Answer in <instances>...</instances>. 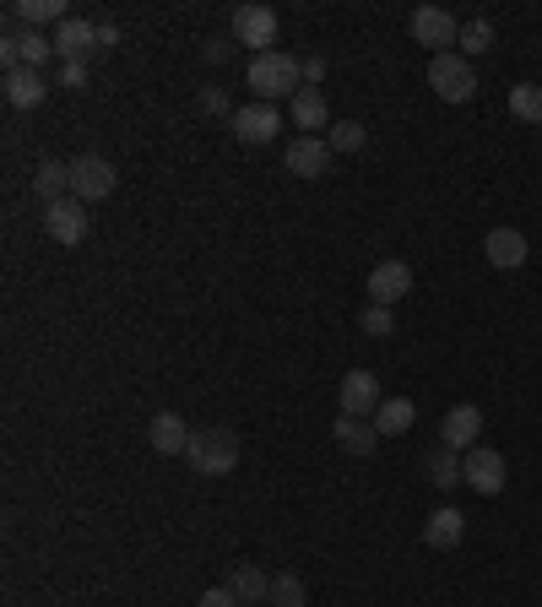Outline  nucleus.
Instances as JSON below:
<instances>
[{
    "mask_svg": "<svg viewBox=\"0 0 542 607\" xmlns=\"http://www.w3.org/2000/svg\"><path fill=\"white\" fill-rule=\"evenodd\" d=\"M304 82V61L288 55V50H267V55H250L245 71V87L256 93V104H277V98H293Z\"/></svg>",
    "mask_w": 542,
    "mask_h": 607,
    "instance_id": "obj_1",
    "label": "nucleus"
},
{
    "mask_svg": "<svg viewBox=\"0 0 542 607\" xmlns=\"http://www.w3.org/2000/svg\"><path fill=\"white\" fill-rule=\"evenodd\" d=\"M185 462H191L196 477H228L239 467V434L234 429H196Z\"/></svg>",
    "mask_w": 542,
    "mask_h": 607,
    "instance_id": "obj_2",
    "label": "nucleus"
},
{
    "mask_svg": "<svg viewBox=\"0 0 542 607\" xmlns=\"http://www.w3.org/2000/svg\"><path fill=\"white\" fill-rule=\"evenodd\" d=\"M429 87H434L445 104H473V98H477V71H473V61H467L462 50H451V55H434V61H429Z\"/></svg>",
    "mask_w": 542,
    "mask_h": 607,
    "instance_id": "obj_3",
    "label": "nucleus"
},
{
    "mask_svg": "<svg viewBox=\"0 0 542 607\" xmlns=\"http://www.w3.org/2000/svg\"><path fill=\"white\" fill-rule=\"evenodd\" d=\"M115 163L109 158H98V152H82L76 163H71V196L87 206V202H109L115 196Z\"/></svg>",
    "mask_w": 542,
    "mask_h": 607,
    "instance_id": "obj_4",
    "label": "nucleus"
},
{
    "mask_svg": "<svg viewBox=\"0 0 542 607\" xmlns=\"http://www.w3.org/2000/svg\"><path fill=\"white\" fill-rule=\"evenodd\" d=\"M462 483L483 494V499H494V494H505V483H510V467H505V456L499 451H488V445H477L462 456Z\"/></svg>",
    "mask_w": 542,
    "mask_h": 607,
    "instance_id": "obj_5",
    "label": "nucleus"
},
{
    "mask_svg": "<svg viewBox=\"0 0 542 607\" xmlns=\"http://www.w3.org/2000/svg\"><path fill=\"white\" fill-rule=\"evenodd\" d=\"M406 28H412V39H418L423 50H434V55H451V44L462 39V22H456L451 11H440V6H418Z\"/></svg>",
    "mask_w": 542,
    "mask_h": 607,
    "instance_id": "obj_6",
    "label": "nucleus"
},
{
    "mask_svg": "<svg viewBox=\"0 0 542 607\" xmlns=\"http://www.w3.org/2000/svg\"><path fill=\"white\" fill-rule=\"evenodd\" d=\"M234 44H250L256 55L277 50V11H271V6H261V0L239 6V11H234Z\"/></svg>",
    "mask_w": 542,
    "mask_h": 607,
    "instance_id": "obj_7",
    "label": "nucleus"
},
{
    "mask_svg": "<svg viewBox=\"0 0 542 607\" xmlns=\"http://www.w3.org/2000/svg\"><path fill=\"white\" fill-rule=\"evenodd\" d=\"M332 141L326 136H293L288 141V152H282V163H288V174H299V180H321L326 169H332Z\"/></svg>",
    "mask_w": 542,
    "mask_h": 607,
    "instance_id": "obj_8",
    "label": "nucleus"
},
{
    "mask_svg": "<svg viewBox=\"0 0 542 607\" xmlns=\"http://www.w3.org/2000/svg\"><path fill=\"white\" fill-rule=\"evenodd\" d=\"M337 402H342V418H375L386 397H380V380L369 369H347L337 386Z\"/></svg>",
    "mask_w": 542,
    "mask_h": 607,
    "instance_id": "obj_9",
    "label": "nucleus"
},
{
    "mask_svg": "<svg viewBox=\"0 0 542 607\" xmlns=\"http://www.w3.org/2000/svg\"><path fill=\"white\" fill-rule=\"evenodd\" d=\"M228 126H234V136H239L245 147H267V141H277V131H282V109H277V104H245Z\"/></svg>",
    "mask_w": 542,
    "mask_h": 607,
    "instance_id": "obj_10",
    "label": "nucleus"
},
{
    "mask_svg": "<svg viewBox=\"0 0 542 607\" xmlns=\"http://www.w3.org/2000/svg\"><path fill=\"white\" fill-rule=\"evenodd\" d=\"M44 234L55 239V245H82L87 239V206L66 196V202H50L44 206Z\"/></svg>",
    "mask_w": 542,
    "mask_h": 607,
    "instance_id": "obj_11",
    "label": "nucleus"
},
{
    "mask_svg": "<svg viewBox=\"0 0 542 607\" xmlns=\"http://www.w3.org/2000/svg\"><path fill=\"white\" fill-rule=\"evenodd\" d=\"M477 434H483V412L473 402H456L445 412V423H440V445H451L456 456L477 451Z\"/></svg>",
    "mask_w": 542,
    "mask_h": 607,
    "instance_id": "obj_12",
    "label": "nucleus"
},
{
    "mask_svg": "<svg viewBox=\"0 0 542 607\" xmlns=\"http://www.w3.org/2000/svg\"><path fill=\"white\" fill-rule=\"evenodd\" d=\"M98 50V22H87V17H66L61 28H55V61L66 66V61H87Z\"/></svg>",
    "mask_w": 542,
    "mask_h": 607,
    "instance_id": "obj_13",
    "label": "nucleus"
},
{
    "mask_svg": "<svg viewBox=\"0 0 542 607\" xmlns=\"http://www.w3.org/2000/svg\"><path fill=\"white\" fill-rule=\"evenodd\" d=\"M483 256H488V267L521 271V267H527V256H532V245H527V234H521V228H494V234L483 239Z\"/></svg>",
    "mask_w": 542,
    "mask_h": 607,
    "instance_id": "obj_14",
    "label": "nucleus"
},
{
    "mask_svg": "<svg viewBox=\"0 0 542 607\" xmlns=\"http://www.w3.org/2000/svg\"><path fill=\"white\" fill-rule=\"evenodd\" d=\"M288 104H293V126H299L304 136L332 131V126H337V120H332V104H326V93H321V87H299Z\"/></svg>",
    "mask_w": 542,
    "mask_h": 607,
    "instance_id": "obj_15",
    "label": "nucleus"
},
{
    "mask_svg": "<svg viewBox=\"0 0 542 607\" xmlns=\"http://www.w3.org/2000/svg\"><path fill=\"white\" fill-rule=\"evenodd\" d=\"M406 293H412V267L406 261H380L369 271V299L375 304H402Z\"/></svg>",
    "mask_w": 542,
    "mask_h": 607,
    "instance_id": "obj_16",
    "label": "nucleus"
},
{
    "mask_svg": "<svg viewBox=\"0 0 542 607\" xmlns=\"http://www.w3.org/2000/svg\"><path fill=\"white\" fill-rule=\"evenodd\" d=\"M191 434H196V429H185L180 412H158V418L147 423V440H152L158 456H185V451H191Z\"/></svg>",
    "mask_w": 542,
    "mask_h": 607,
    "instance_id": "obj_17",
    "label": "nucleus"
},
{
    "mask_svg": "<svg viewBox=\"0 0 542 607\" xmlns=\"http://www.w3.org/2000/svg\"><path fill=\"white\" fill-rule=\"evenodd\" d=\"M0 93H6V104L11 109H39L44 98H50V82H44V71H6V82H0Z\"/></svg>",
    "mask_w": 542,
    "mask_h": 607,
    "instance_id": "obj_18",
    "label": "nucleus"
},
{
    "mask_svg": "<svg viewBox=\"0 0 542 607\" xmlns=\"http://www.w3.org/2000/svg\"><path fill=\"white\" fill-rule=\"evenodd\" d=\"M462 538H467V516H462L456 505H440V510L423 521V542H429V548H440V553H445V548H456Z\"/></svg>",
    "mask_w": 542,
    "mask_h": 607,
    "instance_id": "obj_19",
    "label": "nucleus"
},
{
    "mask_svg": "<svg viewBox=\"0 0 542 607\" xmlns=\"http://www.w3.org/2000/svg\"><path fill=\"white\" fill-rule=\"evenodd\" d=\"M337 445L347 456H375V445H380V429H375V418H342L337 412Z\"/></svg>",
    "mask_w": 542,
    "mask_h": 607,
    "instance_id": "obj_20",
    "label": "nucleus"
},
{
    "mask_svg": "<svg viewBox=\"0 0 542 607\" xmlns=\"http://www.w3.org/2000/svg\"><path fill=\"white\" fill-rule=\"evenodd\" d=\"M423 477H429L440 494L462 488V456H456L451 445H429V451H423Z\"/></svg>",
    "mask_w": 542,
    "mask_h": 607,
    "instance_id": "obj_21",
    "label": "nucleus"
},
{
    "mask_svg": "<svg viewBox=\"0 0 542 607\" xmlns=\"http://www.w3.org/2000/svg\"><path fill=\"white\" fill-rule=\"evenodd\" d=\"M6 44L17 50V66L28 71H44L55 61V39H44L39 28H22V33H6Z\"/></svg>",
    "mask_w": 542,
    "mask_h": 607,
    "instance_id": "obj_22",
    "label": "nucleus"
},
{
    "mask_svg": "<svg viewBox=\"0 0 542 607\" xmlns=\"http://www.w3.org/2000/svg\"><path fill=\"white\" fill-rule=\"evenodd\" d=\"M228 592L239 597L245 607L256 603H271V575L261 564H234V575H228Z\"/></svg>",
    "mask_w": 542,
    "mask_h": 607,
    "instance_id": "obj_23",
    "label": "nucleus"
},
{
    "mask_svg": "<svg viewBox=\"0 0 542 607\" xmlns=\"http://www.w3.org/2000/svg\"><path fill=\"white\" fill-rule=\"evenodd\" d=\"M33 191L44 196V206L66 202V196H71V163H61V158H44V163L33 169Z\"/></svg>",
    "mask_w": 542,
    "mask_h": 607,
    "instance_id": "obj_24",
    "label": "nucleus"
},
{
    "mask_svg": "<svg viewBox=\"0 0 542 607\" xmlns=\"http://www.w3.org/2000/svg\"><path fill=\"white\" fill-rule=\"evenodd\" d=\"M412 418H418V407L406 402V397H386L380 412H375V429H380V440H397L412 429Z\"/></svg>",
    "mask_w": 542,
    "mask_h": 607,
    "instance_id": "obj_25",
    "label": "nucleus"
},
{
    "mask_svg": "<svg viewBox=\"0 0 542 607\" xmlns=\"http://www.w3.org/2000/svg\"><path fill=\"white\" fill-rule=\"evenodd\" d=\"M11 17H17V22H28V28H50V22L61 28L71 11H66V0H17V6H11Z\"/></svg>",
    "mask_w": 542,
    "mask_h": 607,
    "instance_id": "obj_26",
    "label": "nucleus"
},
{
    "mask_svg": "<svg viewBox=\"0 0 542 607\" xmlns=\"http://www.w3.org/2000/svg\"><path fill=\"white\" fill-rule=\"evenodd\" d=\"M510 115L542 131V82H521V87H510Z\"/></svg>",
    "mask_w": 542,
    "mask_h": 607,
    "instance_id": "obj_27",
    "label": "nucleus"
},
{
    "mask_svg": "<svg viewBox=\"0 0 542 607\" xmlns=\"http://www.w3.org/2000/svg\"><path fill=\"white\" fill-rule=\"evenodd\" d=\"M456 44H462V55H467V61H473V55H488V50H494V22H488V17H467Z\"/></svg>",
    "mask_w": 542,
    "mask_h": 607,
    "instance_id": "obj_28",
    "label": "nucleus"
},
{
    "mask_svg": "<svg viewBox=\"0 0 542 607\" xmlns=\"http://www.w3.org/2000/svg\"><path fill=\"white\" fill-rule=\"evenodd\" d=\"M271 607H310V592L304 581L288 570V575H271Z\"/></svg>",
    "mask_w": 542,
    "mask_h": 607,
    "instance_id": "obj_29",
    "label": "nucleus"
},
{
    "mask_svg": "<svg viewBox=\"0 0 542 607\" xmlns=\"http://www.w3.org/2000/svg\"><path fill=\"white\" fill-rule=\"evenodd\" d=\"M326 141H332V152H364V141H369V131H364L358 120H337V126L326 131Z\"/></svg>",
    "mask_w": 542,
    "mask_h": 607,
    "instance_id": "obj_30",
    "label": "nucleus"
},
{
    "mask_svg": "<svg viewBox=\"0 0 542 607\" xmlns=\"http://www.w3.org/2000/svg\"><path fill=\"white\" fill-rule=\"evenodd\" d=\"M358 326H364L369 337H391V332H397V315H391V304H369Z\"/></svg>",
    "mask_w": 542,
    "mask_h": 607,
    "instance_id": "obj_31",
    "label": "nucleus"
},
{
    "mask_svg": "<svg viewBox=\"0 0 542 607\" xmlns=\"http://www.w3.org/2000/svg\"><path fill=\"white\" fill-rule=\"evenodd\" d=\"M202 115H223V120H234L239 109H234V98H228L223 87H202Z\"/></svg>",
    "mask_w": 542,
    "mask_h": 607,
    "instance_id": "obj_32",
    "label": "nucleus"
},
{
    "mask_svg": "<svg viewBox=\"0 0 542 607\" xmlns=\"http://www.w3.org/2000/svg\"><path fill=\"white\" fill-rule=\"evenodd\" d=\"M55 87L82 93V87H87V61H66V66H61V76H55Z\"/></svg>",
    "mask_w": 542,
    "mask_h": 607,
    "instance_id": "obj_33",
    "label": "nucleus"
},
{
    "mask_svg": "<svg viewBox=\"0 0 542 607\" xmlns=\"http://www.w3.org/2000/svg\"><path fill=\"white\" fill-rule=\"evenodd\" d=\"M228 55H234V39H206V44H202V61H206V66H223Z\"/></svg>",
    "mask_w": 542,
    "mask_h": 607,
    "instance_id": "obj_34",
    "label": "nucleus"
},
{
    "mask_svg": "<svg viewBox=\"0 0 542 607\" xmlns=\"http://www.w3.org/2000/svg\"><path fill=\"white\" fill-rule=\"evenodd\" d=\"M196 607H245V603H239V597H234L228 586H212V592H206V597H202Z\"/></svg>",
    "mask_w": 542,
    "mask_h": 607,
    "instance_id": "obj_35",
    "label": "nucleus"
},
{
    "mask_svg": "<svg viewBox=\"0 0 542 607\" xmlns=\"http://www.w3.org/2000/svg\"><path fill=\"white\" fill-rule=\"evenodd\" d=\"M304 82H310V87L326 82V55H310V61H304Z\"/></svg>",
    "mask_w": 542,
    "mask_h": 607,
    "instance_id": "obj_36",
    "label": "nucleus"
},
{
    "mask_svg": "<svg viewBox=\"0 0 542 607\" xmlns=\"http://www.w3.org/2000/svg\"><path fill=\"white\" fill-rule=\"evenodd\" d=\"M120 44V28L115 22H98V50H115Z\"/></svg>",
    "mask_w": 542,
    "mask_h": 607,
    "instance_id": "obj_37",
    "label": "nucleus"
},
{
    "mask_svg": "<svg viewBox=\"0 0 542 607\" xmlns=\"http://www.w3.org/2000/svg\"><path fill=\"white\" fill-rule=\"evenodd\" d=\"M538 136H542V131H538Z\"/></svg>",
    "mask_w": 542,
    "mask_h": 607,
    "instance_id": "obj_38",
    "label": "nucleus"
}]
</instances>
